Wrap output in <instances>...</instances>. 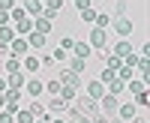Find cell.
Segmentation results:
<instances>
[{"instance_id":"d4e9b609","label":"cell","mask_w":150,"mask_h":123,"mask_svg":"<svg viewBox=\"0 0 150 123\" xmlns=\"http://www.w3.org/2000/svg\"><path fill=\"white\" fill-rule=\"evenodd\" d=\"M15 123H33V114L30 111H15Z\"/></svg>"},{"instance_id":"4316f807","label":"cell","mask_w":150,"mask_h":123,"mask_svg":"<svg viewBox=\"0 0 150 123\" xmlns=\"http://www.w3.org/2000/svg\"><path fill=\"white\" fill-rule=\"evenodd\" d=\"M117 72H120V75H117L120 81H129V78H132V66H126V63H123V66H120Z\"/></svg>"},{"instance_id":"603a6c76","label":"cell","mask_w":150,"mask_h":123,"mask_svg":"<svg viewBox=\"0 0 150 123\" xmlns=\"http://www.w3.org/2000/svg\"><path fill=\"white\" fill-rule=\"evenodd\" d=\"M129 90H132L135 96H138V93H144V90H147V81H141V78H135V81L129 84Z\"/></svg>"},{"instance_id":"7402d4cb","label":"cell","mask_w":150,"mask_h":123,"mask_svg":"<svg viewBox=\"0 0 150 123\" xmlns=\"http://www.w3.org/2000/svg\"><path fill=\"white\" fill-rule=\"evenodd\" d=\"M81 69H84V57H72V60H69V72H75V75H78Z\"/></svg>"},{"instance_id":"4dcf8cb0","label":"cell","mask_w":150,"mask_h":123,"mask_svg":"<svg viewBox=\"0 0 150 123\" xmlns=\"http://www.w3.org/2000/svg\"><path fill=\"white\" fill-rule=\"evenodd\" d=\"M60 87H63L60 81H48V84H45V90L51 93V96H57V93H60Z\"/></svg>"},{"instance_id":"7bdbcfd3","label":"cell","mask_w":150,"mask_h":123,"mask_svg":"<svg viewBox=\"0 0 150 123\" xmlns=\"http://www.w3.org/2000/svg\"><path fill=\"white\" fill-rule=\"evenodd\" d=\"M75 3H78V9L84 12V9H90V0H75Z\"/></svg>"},{"instance_id":"d6986e66","label":"cell","mask_w":150,"mask_h":123,"mask_svg":"<svg viewBox=\"0 0 150 123\" xmlns=\"http://www.w3.org/2000/svg\"><path fill=\"white\" fill-rule=\"evenodd\" d=\"M114 54H117V57H126V54H132V45H129V42H123V39H120V42L114 45Z\"/></svg>"},{"instance_id":"836d02e7","label":"cell","mask_w":150,"mask_h":123,"mask_svg":"<svg viewBox=\"0 0 150 123\" xmlns=\"http://www.w3.org/2000/svg\"><path fill=\"white\" fill-rule=\"evenodd\" d=\"M90 123H117V117L111 120L108 114H96V117H90Z\"/></svg>"},{"instance_id":"52a82bcc","label":"cell","mask_w":150,"mask_h":123,"mask_svg":"<svg viewBox=\"0 0 150 123\" xmlns=\"http://www.w3.org/2000/svg\"><path fill=\"white\" fill-rule=\"evenodd\" d=\"M27 45H33V48H45V45H48V36H42V33L30 30V36H27Z\"/></svg>"},{"instance_id":"d6a6232c","label":"cell","mask_w":150,"mask_h":123,"mask_svg":"<svg viewBox=\"0 0 150 123\" xmlns=\"http://www.w3.org/2000/svg\"><path fill=\"white\" fill-rule=\"evenodd\" d=\"M141 60H144V57H138V54L132 51V54H126V66H132V69H135V66L141 63Z\"/></svg>"},{"instance_id":"8d00e7d4","label":"cell","mask_w":150,"mask_h":123,"mask_svg":"<svg viewBox=\"0 0 150 123\" xmlns=\"http://www.w3.org/2000/svg\"><path fill=\"white\" fill-rule=\"evenodd\" d=\"M123 12H126V3H123V0H117V3H114V15L123 18Z\"/></svg>"},{"instance_id":"e575fe53","label":"cell","mask_w":150,"mask_h":123,"mask_svg":"<svg viewBox=\"0 0 150 123\" xmlns=\"http://www.w3.org/2000/svg\"><path fill=\"white\" fill-rule=\"evenodd\" d=\"M114 78H117V72L105 66V72H102V81H105V84H111V81H114Z\"/></svg>"},{"instance_id":"5b68a950","label":"cell","mask_w":150,"mask_h":123,"mask_svg":"<svg viewBox=\"0 0 150 123\" xmlns=\"http://www.w3.org/2000/svg\"><path fill=\"white\" fill-rule=\"evenodd\" d=\"M24 87H27L30 96H36V99H39L42 90H45V84H42V81H36V78H30V81H24Z\"/></svg>"},{"instance_id":"f6af8a7d","label":"cell","mask_w":150,"mask_h":123,"mask_svg":"<svg viewBox=\"0 0 150 123\" xmlns=\"http://www.w3.org/2000/svg\"><path fill=\"white\" fill-rule=\"evenodd\" d=\"M3 90H6V81H3V78H0V93H3Z\"/></svg>"},{"instance_id":"1f68e13d","label":"cell","mask_w":150,"mask_h":123,"mask_svg":"<svg viewBox=\"0 0 150 123\" xmlns=\"http://www.w3.org/2000/svg\"><path fill=\"white\" fill-rule=\"evenodd\" d=\"M60 3H63V0H45V3H42V9H48V12H57V9H60Z\"/></svg>"},{"instance_id":"484cf974","label":"cell","mask_w":150,"mask_h":123,"mask_svg":"<svg viewBox=\"0 0 150 123\" xmlns=\"http://www.w3.org/2000/svg\"><path fill=\"white\" fill-rule=\"evenodd\" d=\"M6 69H9V72H18V69H21V57H9V60H6Z\"/></svg>"},{"instance_id":"ac0fdd59","label":"cell","mask_w":150,"mask_h":123,"mask_svg":"<svg viewBox=\"0 0 150 123\" xmlns=\"http://www.w3.org/2000/svg\"><path fill=\"white\" fill-rule=\"evenodd\" d=\"M114 108H117V96H102V111L111 114Z\"/></svg>"},{"instance_id":"cb8c5ba5","label":"cell","mask_w":150,"mask_h":123,"mask_svg":"<svg viewBox=\"0 0 150 123\" xmlns=\"http://www.w3.org/2000/svg\"><path fill=\"white\" fill-rule=\"evenodd\" d=\"M60 99H63V102H72V99H75V87H60Z\"/></svg>"},{"instance_id":"ffe728a7","label":"cell","mask_w":150,"mask_h":123,"mask_svg":"<svg viewBox=\"0 0 150 123\" xmlns=\"http://www.w3.org/2000/svg\"><path fill=\"white\" fill-rule=\"evenodd\" d=\"M24 66H27V72H39L42 60H39V57H24Z\"/></svg>"},{"instance_id":"83f0119b","label":"cell","mask_w":150,"mask_h":123,"mask_svg":"<svg viewBox=\"0 0 150 123\" xmlns=\"http://www.w3.org/2000/svg\"><path fill=\"white\" fill-rule=\"evenodd\" d=\"M120 90H123V81H120V78H114V81L108 84V93H111V96H117Z\"/></svg>"},{"instance_id":"74e56055","label":"cell","mask_w":150,"mask_h":123,"mask_svg":"<svg viewBox=\"0 0 150 123\" xmlns=\"http://www.w3.org/2000/svg\"><path fill=\"white\" fill-rule=\"evenodd\" d=\"M12 39V30L9 27H0V42H9Z\"/></svg>"},{"instance_id":"d590c367","label":"cell","mask_w":150,"mask_h":123,"mask_svg":"<svg viewBox=\"0 0 150 123\" xmlns=\"http://www.w3.org/2000/svg\"><path fill=\"white\" fill-rule=\"evenodd\" d=\"M93 18H96V12H93V9H84V12H81V21H87V24H93Z\"/></svg>"},{"instance_id":"f1b7e54d","label":"cell","mask_w":150,"mask_h":123,"mask_svg":"<svg viewBox=\"0 0 150 123\" xmlns=\"http://www.w3.org/2000/svg\"><path fill=\"white\" fill-rule=\"evenodd\" d=\"M69 123H90V117H84L78 111H69Z\"/></svg>"},{"instance_id":"8992f818","label":"cell","mask_w":150,"mask_h":123,"mask_svg":"<svg viewBox=\"0 0 150 123\" xmlns=\"http://www.w3.org/2000/svg\"><path fill=\"white\" fill-rule=\"evenodd\" d=\"M114 30H117L120 36H129V33H132V21H129V18H114Z\"/></svg>"},{"instance_id":"4fadbf2b","label":"cell","mask_w":150,"mask_h":123,"mask_svg":"<svg viewBox=\"0 0 150 123\" xmlns=\"http://www.w3.org/2000/svg\"><path fill=\"white\" fill-rule=\"evenodd\" d=\"M33 27H36V33L48 36V33H51V21H48V18H36V24H33Z\"/></svg>"},{"instance_id":"5bb4252c","label":"cell","mask_w":150,"mask_h":123,"mask_svg":"<svg viewBox=\"0 0 150 123\" xmlns=\"http://www.w3.org/2000/svg\"><path fill=\"white\" fill-rule=\"evenodd\" d=\"M105 66H108V69H114V72H117V69L123 66V57H117V54H105Z\"/></svg>"},{"instance_id":"7dc6e473","label":"cell","mask_w":150,"mask_h":123,"mask_svg":"<svg viewBox=\"0 0 150 123\" xmlns=\"http://www.w3.org/2000/svg\"><path fill=\"white\" fill-rule=\"evenodd\" d=\"M54 123H63V120H54Z\"/></svg>"},{"instance_id":"7c38bea8","label":"cell","mask_w":150,"mask_h":123,"mask_svg":"<svg viewBox=\"0 0 150 123\" xmlns=\"http://www.w3.org/2000/svg\"><path fill=\"white\" fill-rule=\"evenodd\" d=\"M48 111H54V114H63V111H66V102L60 99V96H54V99L48 102Z\"/></svg>"},{"instance_id":"ab89813d","label":"cell","mask_w":150,"mask_h":123,"mask_svg":"<svg viewBox=\"0 0 150 123\" xmlns=\"http://www.w3.org/2000/svg\"><path fill=\"white\" fill-rule=\"evenodd\" d=\"M0 123H15V114H12V111L9 114H0Z\"/></svg>"},{"instance_id":"ba28073f","label":"cell","mask_w":150,"mask_h":123,"mask_svg":"<svg viewBox=\"0 0 150 123\" xmlns=\"http://www.w3.org/2000/svg\"><path fill=\"white\" fill-rule=\"evenodd\" d=\"M60 84H63V87H78V75L69 72V69H63L60 72Z\"/></svg>"},{"instance_id":"b9f144b4","label":"cell","mask_w":150,"mask_h":123,"mask_svg":"<svg viewBox=\"0 0 150 123\" xmlns=\"http://www.w3.org/2000/svg\"><path fill=\"white\" fill-rule=\"evenodd\" d=\"M12 15H9V12H3V9H0V27H6V21H9Z\"/></svg>"},{"instance_id":"3957f363","label":"cell","mask_w":150,"mask_h":123,"mask_svg":"<svg viewBox=\"0 0 150 123\" xmlns=\"http://www.w3.org/2000/svg\"><path fill=\"white\" fill-rule=\"evenodd\" d=\"M105 42H108V39H105V30H102V27H93V30H90V42H87V45L96 48V51H102Z\"/></svg>"},{"instance_id":"9c48e42d","label":"cell","mask_w":150,"mask_h":123,"mask_svg":"<svg viewBox=\"0 0 150 123\" xmlns=\"http://www.w3.org/2000/svg\"><path fill=\"white\" fill-rule=\"evenodd\" d=\"M27 111L33 114V120H42V117L48 120V111H45V105H42V102H30V108H27Z\"/></svg>"},{"instance_id":"c3c4849f","label":"cell","mask_w":150,"mask_h":123,"mask_svg":"<svg viewBox=\"0 0 150 123\" xmlns=\"http://www.w3.org/2000/svg\"><path fill=\"white\" fill-rule=\"evenodd\" d=\"M39 3H45V0H39Z\"/></svg>"},{"instance_id":"2e32d148","label":"cell","mask_w":150,"mask_h":123,"mask_svg":"<svg viewBox=\"0 0 150 123\" xmlns=\"http://www.w3.org/2000/svg\"><path fill=\"white\" fill-rule=\"evenodd\" d=\"M6 87H24V75H21V72H9Z\"/></svg>"},{"instance_id":"30bf717a","label":"cell","mask_w":150,"mask_h":123,"mask_svg":"<svg viewBox=\"0 0 150 123\" xmlns=\"http://www.w3.org/2000/svg\"><path fill=\"white\" fill-rule=\"evenodd\" d=\"M27 39H15V42H12V54H15V57H27Z\"/></svg>"},{"instance_id":"bcb514c9","label":"cell","mask_w":150,"mask_h":123,"mask_svg":"<svg viewBox=\"0 0 150 123\" xmlns=\"http://www.w3.org/2000/svg\"><path fill=\"white\" fill-rule=\"evenodd\" d=\"M3 105H6V96H3V93H0V108H3Z\"/></svg>"},{"instance_id":"60d3db41","label":"cell","mask_w":150,"mask_h":123,"mask_svg":"<svg viewBox=\"0 0 150 123\" xmlns=\"http://www.w3.org/2000/svg\"><path fill=\"white\" fill-rule=\"evenodd\" d=\"M135 99H138V105H141V108H147V90H144V93H138Z\"/></svg>"},{"instance_id":"7a4b0ae2","label":"cell","mask_w":150,"mask_h":123,"mask_svg":"<svg viewBox=\"0 0 150 123\" xmlns=\"http://www.w3.org/2000/svg\"><path fill=\"white\" fill-rule=\"evenodd\" d=\"M75 111H78V114H84V117H96V114H99V105H96V99H90V96H84V99H78V105H75Z\"/></svg>"},{"instance_id":"8fae6325","label":"cell","mask_w":150,"mask_h":123,"mask_svg":"<svg viewBox=\"0 0 150 123\" xmlns=\"http://www.w3.org/2000/svg\"><path fill=\"white\" fill-rule=\"evenodd\" d=\"M3 96H6V105H15V102L21 99V87H6Z\"/></svg>"},{"instance_id":"ee69618b","label":"cell","mask_w":150,"mask_h":123,"mask_svg":"<svg viewBox=\"0 0 150 123\" xmlns=\"http://www.w3.org/2000/svg\"><path fill=\"white\" fill-rule=\"evenodd\" d=\"M0 9H3V12H6V9H12V0H0Z\"/></svg>"},{"instance_id":"44dd1931","label":"cell","mask_w":150,"mask_h":123,"mask_svg":"<svg viewBox=\"0 0 150 123\" xmlns=\"http://www.w3.org/2000/svg\"><path fill=\"white\" fill-rule=\"evenodd\" d=\"M135 114H138V108H135V105H123V108H120V117H123V120H132Z\"/></svg>"},{"instance_id":"277c9868","label":"cell","mask_w":150,"mask_h":123,"mask_svg":"<svg viewBox=\"0 0 150 123\" xmlns=\"http://www.w3.org/2000/svg\"><path fill=\"white\" fill-rule=\"evenodd\" d=\"M87 96L99 102V99L105 96V84H102V81H90V84H87Z\"/></svg>"},{"instance_id":"e0dca14e","label":"cell","mask_w":150,"mask_h":123,"mask_svg":"<svg viewBox=\"0 0 150 123\" xmlns=\"http://www.w3.org/2000/svg\"><path fill=\"white\" fill-rule=\"evenodd\" d=\"M72 51H75V57H87L90 54V45L87 42H72Z\"/></svg>"},{"instance_id":"f35d334b","label":"cell","mask_w":150,"mask_h":123,"mask_svg":"<svg viewBox=\"0 0 150 123\" xmlns=\"http://www.w3.org/2000/svg\"><path fill=\"white\" fill-rule=\"evenodd\" d=\"M66 57H69L66 48H57V51H54V60H66Z\"/></svg>"},{"instance_id":"9a60e30c","label":"cell","mask_w":150,"mask_h":123,"mask_svg":"<svg viewBox=\"0 0 150 123\" xmlns=\"http://www.w3.org/2000/svg\"><path fill=\"white\" fill-rule=\"evenodd\" d=\"M27 12H30V15L42 12V3H39V0H24V15H27Z\"/></svg>"},{"instance_id":"f546056e","label":"cell","mask_w":150,"mask_h":123,"mask_svg":"<svg viewBox=\"0 0 150 123\" xmlns=\"http://www.w3.org/2000/svg\"><path fill=\"white\" fill-rule=\"evenodd\" d=\"M108 21H111V18L105 15V12H96V18H93V24H96V27H105Z\"/></svg>"},{"instance_id":"6da1fadb","label":"cell","mask_w":150,"mask_h":123,"mask_svg":"<svg viewBox=\"0 0 150 123\" xmlns=\"http://www.w3.org/2000/svg\"><path fill=\"white\" fill-rule=\"evenodd\" d=\"M9 15H12V21H15V30H18V33H30V30H33V21L24 15V9H21V6H18V9H12Z\"/></svg>"}]
</instances>
